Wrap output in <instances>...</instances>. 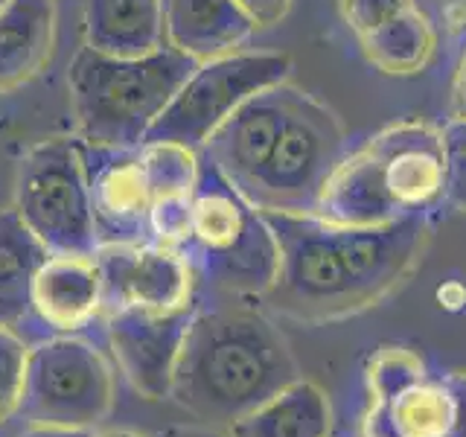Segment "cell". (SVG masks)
I'll return each instance as SVG.
<instances>
[{
	"instance_id": "1",
	"label": "cell",
	"mask_w": 466,
	"mask_h": 437,
	"mask_svg": "<svg viewBox=\"0 0 466 437\" xmlns=\"http://www.w3.org/2000/svg\"><path fill=\"white\" fill-rule=\"evenodd\" d=\"M277 239V274L262 291L271 312L320 324L356 315L397 289L426 251L429 218L350 228L309 213H262Z\"/></svg>"
},
{
	"instance_id": "2",
	"label": "cell",
	"mask_w": 466,
	"mask_h": 437,
	"mask_svg": "<svg viewBox=\"0 0 466 437\" xmlns=\"http://www.w3.org/2000/svg\"><path fill=\"white\" fill-rule=\"evenodd\" d=\"M298 379L300 368L289 341L268 315L251 306H213L196 310L189 320L169 397L218 429Z\"/></svg>"
},
{
	"instance_id": "3",
	"label": "cell",
	"mask_w": 466,
	"mask_h": 437,
	"mask_svg": "<svg viewBox=\"0 0 466 437\" xmlns=\"http://www.w3.org/2000/svg\"><path fill=\"white\" fill-rule=\"evenodd\" d=\"M443 201L441 131L426 123H397L344 155L312 216L332 225L373 228L417 216L429 218Z\"/></svg>"
},
{
	"instance_id": "4",
	"label": "cell",
	"mask_w": 466,
	"mask_h": 437,
	"mask_svg": "<svg viewBox=\"0 0 466 437\" xmlns=\"http://www.w3.org/2000/svg\"><path fill=\"white\" fill-rule=\"evenodd\" d=\"M196 65V58L169 44L140 58L106 56L85 44L67 73L85 143L102 149H137Z\"/></svg>"
},
{
	"instance_id": "5",
	"label": "cell",
	"mask_w": 466,
	"mask_h": 437,
	"mask_svg": "<svg viewBox=\"0 0 466 437\" xmlns=\"http://www.w3.org/2000/svg\"><path fill=\"white\" fill-rule=\"evenodd\" d=\"M201 155V152H198ZM181 254L196 280L225 295H262L277 274V239L251 201L201 158L193 218Z\"/></svg>"
},
{
	"instance_id": "6",
	"label": "cell",
	"mask_w": 466,
	"mask_h": 437,
	"mask_svg": "<svg viewBox=\"0 0 466 437\" xmlns=\"http://www.w3.org/2000/svg\"><path fill=\"white\" fill-rule=\"evenodd\" d=\"M347 155L344 128L324 102L291 91L289 117L245 198L259 213H315L329 175Z\"/></svg>"
},
{
	"instance_id": "7",
	"label": "cell",
	"mask_w": 466,
	"mask_h": 437,
	"mask_svg": "<svg viewBox=\"0 0 466 437\" xmlns=\"http://www.w3.org/2000/svg\"><path fill=\"white\" fill-rule=\"evenodd\" d=\"M114 405V371L102 350L79 335H47L29 344L18 414L24 426L91 429Z\"/></svg>"
},
{
	"instance_id": "8",
	"label": "cell",
	"mask_w": 466,
	"mask_h": 437,
	"mask_svg": "<svg viewBox=\"0 0 466 437\" xmlns=\"http://www.w3.org/2000/svg\"><path fill=\"white\" fill-rule=\"evenodd\" d=\"M15 213L50 254H96L85 146L56 137L33 146L15 178Z\"/></svg>"
},
{
	"instance_id": "9",
	"label": "cell",
	"mask_w": 466,
	"mask_h": 437,
	"mask_svg": "<svg viewBox=\"0 0 466 437\" xmlns=\"http://www.w3.org/2000/svg\"><path fill=\"white\" fill-rule=\"evenodd\" d=\"M289 70L291 58L286 53H230L198 62L143 143H181L201 152L208 137L245 99L283 85Z\"/></svg>"
},
{
	"instance_id": "10",
	"label": "cell",
	"mask_w": 466,
	"mask_h": 437,
	"mask_svg": "<svg viewBox=\"0 0 466 437\" xmlns=\"http://www.w3.org/2000/svg\"><path fill=\"white\" fill-rule=\"evenodd\" d=\"M368 391L361 437H449L455 400L446 373H431L411 350H379L368 364Z\"/></svg>"
},
{
	"instance_id": "11",
	"label": "cell",
	"mask_w": 466,
	"mask_h": 437,
	"mask_svg": "<svg viewBox=\"0 0 466 437\" xmlns=\"http://www.w3.org/2000/svg\"><path fill=\"white\" fill-rule=\"evenodd\" d=\"M102 315L114 310L172 312L196 303V274L181 251L157 242L96 248Z\"/></svg>"
},
{
	"instance_id": "12",
	"label": "cell",
	"mask_w": 466,
	"mask_h": 437,
	"mask_svg": "<svg viewBox=\"0 0 466 437\" xmlns=\"http://www.w3.org/2000/svg\"><path fill=\"white\" fill-rule=\"evenodd\" d=\"M198 306H184L172 312L152 310H114L106 312L108 347L120 373L146 400H167L172 391L175 364L189 320Z\"/></svg>"
},
{
	"instance_id": "13",
	"label": "cell",
	"mask_w": 466,
	"mask_h": 437,
	"mask_svg": "<svg viewBox=\"0 0 466 437\" xmlns=\"http://www.w3.org/2000/svg\"><path fill=\"white\" fill-rule=\"evenodd\" d=\"M137 149H102V146L85 149L91 216L99 248L152 242V193L146 184Z\"/></svg>"
},
{
	"instance_id": "14",
	"label": "cell",
	"mask_w": 466,
	"mask_h": 437,
	"mask_svg": "<svg viewBox=\"0 0 466 437\" xmlns=\"http://www.w3.org/2000/svg\"><path fill=\"white\" fill-rule=\"evenodd\" d=\"M291 91L295 87L283 82L245 99L201 146V158H208L239 193L251 187L280 137Z\"/></svg>"
},
{
	"instance_id": "15",
	"label": "cell",
	"mask_w": 466,
	"mask_h": 437,
	"mask_svg": "<svg viewBox=\"0 0 466 437\" xmlns=\"http://www.w3.org/2000/svg\"><path fill=\"white\" fill-rule=\"evenodd\" d=\"M99 315L102 274L96 266V254H47L33 280L29 318L38 320V327H44L47 335H79Z\"/></svg>"
},
{
	"instance_id": "16",
	"label": "cell",
	"mask_w": 466,
	"mask_h": 437,
	"mask_svg": "<svg viewBox=\"0 0 466 437\" xmlns=\"http://www.w3.org/2000/svg\"><path fill=\"white\" fill-rule=\"evenodd\" d=\"M254 29L237 0H164L167 44L196 62L237 53Z\"/></svg>"
},
{
	"instance_id": "17",
	"label": "cell",
	"mask_w": 466,
	"mask_h": 437,
	"mask_svg": "<svg viewBox=\"0 0 466 437\" xmlns=\"http://www.w3.org/2000/svg\"><path fill=\"white\" fill-rule=\"evenodd\" d=\"M85 44L116 58H140L167 44L164 0H85Z\"/></svg>"
},
{
	"instance_id": "18",
	"label": "cell",
	"mask_w": 466,
	"mask_h": 437,
	"mask_svg": "<svg viewBox=\"0 0 466 437\" xmlns=\"http://www.w3.org/2000/svg\"><path fill=\"white\" fill-rule=\"evenodd\" d=\"M53 44V0H4L0 4V94L33 79L50 62Z\"/></svg>"
},
{
	"instance_id": "19",
	"label": "cell",
	"mask_w": 466,
	"mask_h": 437,
	"mask_svg": "<svg viewBox=\"0 0 466 437\" xmlns=\"http://www.w3.org/2000/svg\"><path fill=\"white\" fill-rule=\"evenodd\" d=\"M332 414L324 391L298 379L295 385L274 393L237 422H230V437H329Z\"/></svg>"
},
{
	"instance_id": "20",
	"label": "cell",
	"mask_w": 466,
	"mask_h": 437,
	"mask_svg": "<svg viewBox=\"0 0 466 437\" xmlns=\"http://www.w3.org/2000/svg\"><path fill=\"white\" fill-rule=\"evenodd\" d=\"M47 254L15 208L0 210V327L21 332V324L29 318L33 280Z\"/></svg>"
},
{
	"instance_id": "21",
	"label": "cell",
	"mask_w": 466,
	"mask_h": 437,
	"mask_svg": "<svg viewBox=\"0 0 466 437\" xmlns=\"http://www.w3.org/2000/svg\"><path fill=\"white\" fill-rule=\"evenodd\" d=\"M364 58L376 67L388 73V76H414L429 67L437 36L431 21L417 6L408 9L388 24L370 29L368 36L359 38Z\"/></svg>"
},
{
	"instance_id": "22",
	"label": "cell",
	"mask_w": 466,
	"mask_h": 437,
	"mask_svg": "<svg viewBox=\"0 0 466 437\" xmlns=\"http://www.w3.org/2000/svg\"><path fill=\"white\" fill-rule=\"evenodd\" d=\"M140 167L149 184L152 201L193 196L201 155L181 143H140Z\"/></svg>"
},
{
	"instance_id": "23",
	"label": "cell",
	"mask_w": 466,
	"mask_h": 437,
	"mask_svg": "<svg viewBox=\"0 0 466 437\" xmlns=\"http://www.w3.org/2000/svg\"><path fill=\"white\" fill-rule=\"evenodd\" d=\"M29 344L18 330L0 327V426L18 414Z\"/></svg>"
},
{
	"instance_id": "24",
	"label": "cell",
	"mask_w": 466,
	"mask_h": 437,
	"mask_svg": "<svg viewBox=\"0 0 466 437\" xmlns=\"http://www.w3.org/2000/svg\"><path fill=\"white\" fill-rule=\"evenodd\" d=\"M189 218H193V196L152 201V213H149L152 242L181 251V245L189 237Z\"/></svg>"
},
{
	"instance_id": "25",
	"label": "cell",
	"mask_w": 466,
	"mask_h": 437,
	"mask_svg": "<svg viewBox=\"0 0 466 437\" xmlns=\"http://www.w3.org/2000/svg\"><path fill=\"white\" fill-rule=\"evenodd\" d=\"M443 167H446V204L466 210V120H451L441 128Z\"/></svg>"
},
{
	"instance_id": "26",
	"label": "cell",
	"mask_w": 466,
	"mask_h": 437,
	"mask_svg": "<svg viewBox=\"0 0 466 437\" xmlns=\"http://www.w3.org/2000/svg\"><path fill=\"white\" fill-rule=\"evenodd\" d=\"M408 9H414V0H341L344 24L353 29L356 38L368 36L370 29L388 24Z\"/></svg>"
},
{
	"instance_id": "27",
	"label": "cell",
	"mask_w": 466,
	"mask_h": 437,
	"mask_svg": "<svg viewBox=\"0 0 466 437\" xmlns=\"http://www.w3.org/2000/svg\"><path fill=\"white\" fill-rule=\"evenodd\" d=\"M237 6L257 26H274V24H280L286 18L291 0H237Z\"/></svg>"
},
{
	"instance_id": "28",
	"label": "cell",
	"mask_w": 466,
	"mask_h": 437,
	"mask_svg": "<svg viewBox=\"0 0 466 437\" xmlns=\"http://www.w3.org/2000/svg\"><path fill=\"white\" fill-rule=\"evenodd\" d=\"M446 382L455 400V420H451L449 437H466V373H446Z\"/></svg>"
},
{
	"instance_id": "29",
	"label": "cell",
	"mask_w": 466,
	"mask_h": 437,
	"mask_svg": "<svg viewBox=\"0 0 466 437\" xmlns=\"http://www.w3.org/2000/svg\"><path fill=\"white\" fill-rule=\"evenodd\" d=\"M91 429H58V426H24L15 437H94Z\"/></svg>"
},
{
	"instance_id": "30",
	"label": "cell",
	"mask_w": 466,
	"mask_h": 437,
	"mask_svg": "<svg viewBox=\"0 0 466 437\" xmlns=\"http://www.w3.org/2000/svg\"><path fill=\"white\" fill-rule=\"evenodd\" d=\"M451 106H455L458 120H466V53H463L461 65H458L455 87H451Z\"/></svg>"
},
{
	"instance_id": "31",
	"label": "cell",
	"mask_w": 466,
	"mask_h": 437,
	"mask_svg": "<svg viewBox=\"0 0 466 437\" xmlns=\"http://www.w3.org/2000/svg\"><path fill=\"white\" fill-rule=\"evenodd\" d=\"M160 437H230V434L218 429H201V426H178V429L164 432Z\"/></svg>"
},
{
	"instance_id": "32",
	"label": "cell",
	"mask_w": 466,
	"mask_h": 437,
	"mask_svg": "<svg viewBox=\"0 0 466 437\" xmlns=\"http://www.w3.org/2000/svg\"><path fill=\"white\" fill-rule=\"evenodd\" d=\"M94 437H143V434L128 432V429H108V432H96Z\"/></svg>"
},
{
	"instance_id": "33",
	"label": "cell",
	"mask_w": 466,
	"mask_h": 437,
	"mask_svg": "<svg viewBox=\"0 0 466 437\" xmlns=\"http://www.w3.org/2000/svg\"><path fill=\"white\" fill-rule=\"evenodd\" d=\"M0 4H4V0H0Z\"/></svg>"
}]
</instances>
